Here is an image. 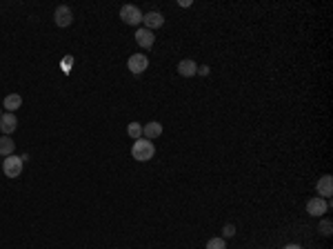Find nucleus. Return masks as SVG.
<instances>
[{
  "instance_id": "nucleus-4",
  "label": "nucleus",
  "mask_w": 333,
  "mask_h": 249,
  "mask_svg": "<svg viewBox=\"0 0 333 249\" xmlns=\"http://www.w3.org/2000/svg\"><path fill=\"white\" fill-rule=\"evenodd\" d=\"M329 207H331V205H329V200L315 196V198H311L309 203H306V213H309V216L320 218V216H324V213L329 211Z\"/></svg>"
},
{
  "instance_id": "nucleus-18",
  "label": "nucleus",
  "mask_w": 333,
  "mask_h": 249,
  "mask_svg": "<svg viewBox=\"0 0 333 249\" xmlns=\"http://www.w3.org/2000/svg\"><path fill=\"white\" fill-rule=\"evenodd\" d=\"M222 236H224V238H233V236H235V227H233V225H224V229H222Z\"/></svg>"
},
{
  "instance_id": "nucleus-17",
  "label": "nucleus",
  "mask_w": 333,
  "mask_h": 249,
  "mask_svg": "<svg viewBox=\"0 0 333 249\" xmlns=\"http://www.w3.org/2000/svg\"><path fill=\"white\" fill-rule=\"evenodd\" d=\"M207 249H226L224 238H211V240L207 243Z\"/></svg>"
},
{
  "instance_id": "nucleus-21",
  "label": "nucleus",
  "mask_w": 333,
  "mask_h": 249,
  "mask_svg": "<svg viewBox=\"0 0 333 249\" xmlns=\"http://www.w3.org/2000/svg\"><path fill=\"white\" fill-rule=\"evenodd\" d=\"M0 116H2V111H0Z\"/></svg>"
},
{
  "instance_id": "nucleus-16",
  "label": "nucleus",
  "mask_w": 333,
  "mask_h": 249,
  "mask_svg": "<svg viewBox=\"0 0 333 249\" xmlns=\"http://www.w3.org/2000/svg\"><path fill=\"white\" fill-rule=\"evenodd\" d=\"M318 231L322 236H331V231H333V225H331V220H320V225H318Z\"/></svg>"
},
{
  "instance_id": "nucleus-8",
  "label": "nucleus",
  "mask_w": 333,
  "mask_h": 249,
  "mask_svg": "<svg viewBox=\"0 0 333 249\" xmlns=\"http://www.w3.org/2000/svg\"><path fill=\"white\" fill-rule=\"evenodd\" d=\"M136 42L140 44L142 49H149V47H153V42H155V36H153V31H151V29H147V27H140V29L136 31Z\"/></svg>"
},
{
  "instance_id": "nucleus-5",
  "label": "nucleus",
  "mask_w": 333,
  "mask_h": 249,
  "mask_svg": "<svg viewBox=\"0 0 333 249\" xmlns=\"http://www.w3.org/2000/svg\"><path fill=\"white\" fill-rule=\"evenodd\" d=\"M127 67H129V71H131V74L140 76L142 71H147V67H149V58H147L145 53H133V56H129Z\"/></svg>"
},
{
  "instance_id": "nucleus-10",
  "label": "nucleus",
  "mask_w": 333,
  "mask_h": 249,
  "mask_svg": "<svg viewBox=\"0 0 333 249\" xmlns=\"http://www.w3.org/2000/svg\"><path fill=\"white\" fill-rule=\"evenodd\" d=\"M315 189H318L320 198H331L333 196V176H322L318 180V185H315Z\"/></svg>"
},
{
  "instance_id": "nucleus-7",
  "label": "nucleus",
  "mask_w": 333,
  "mask_h": 249,
  "mask_svg": "<svg viewBox=\"0 0 333 249\" xmlns=\"http://www.w3.org/2000/svg\"><path fill=\"white\" fill-rule=\"evenodd\" d=\"M142 25L147 27V29H160V27L164 25V16L160 11H149V13H142Z\"/></svg>"
},
{
  "instance_id": "nucleus-20",
  "label": "nucleus",
  "mask_w": 333,
  "mask_h": 249,
  "mask_svg": "<svg viewBox=\"0 0 333 249\" xmlns=\"http://www.w3.org/2000/svg\"><path fill=\"white\" fill-rule=\"evenodd\" d=\"M284 249H302V247H300V245H293L291 243V245H284Z\"/></svg>"
},
{
  "instance_id": "nucleus-11",
  "label": "nucleus",
  "mask_w": 333,
  "mask_h": 249,
  "mask_svg": "<svg viewBox=\"0 0 333 249\" xmlns=\"http://www.w3.org/2000/svg\"><path fill=\"white\" fill-rule=\"evenodd\" d=\"M160 133H162V124H160L158 120H151V123L142 124V138H147V140H153Z\"/></svg>"
},
{
  "instance_id": "nucleus-9",
  "label": "nucleus",
  "mask_w": 333,
  "mask_h": 249,
  "mask_svg": "<svg viewBox=\"0 0 333 249\" xmlns=\"http://www.w3.org/2000/svg\"><path fill=\"white\" fill-rule=\"evenodd\" d=\"M16 127H18V118H16V114H2L0 116V131L4 133V136H9V133H13L16 131Z\"/></svg>"
},
{
  "instance_id": "nucleus-2",
  "label": "nucleus",
  "mask_w": 333,
  "mask_h": 249,
  "mask_svg": "<svg viewBox=\"0 0 333 249\" xmlns=\"http://www.w3.org/2000/svg\"><path fill=\"white\" fill-rule=\"evenodd\" d=\"M22 160L20 156H7V158L2 160V171L7 178H18L22 173Z\"/></svg>"
},
{
  "instance_id": "nucleus-1",
  "label": "nucleus",
  "mask_w": 333,
  "mask_h": 249,
  "mask_svg": "<svg viewBox=\"0 0 333 249\" xmlns=\"http://www.w3.org/2000/svg\"><path fill=\"white\" fill-rule=\"evenodd\" d=\"M155 154V147L151 140H147V138H138L136 142H133L131 147V156L133 160H138V163H147V160H151Z\"/></svg>"
},
{
  "instance_id": "nucleus-13",
  "label": "nucleus",
  "mask_w": 333,
  "mask_h": 249,
  "mask_svg": "<svg viewBox=\"0 0 333 249\" xmlns=\"http://www.w3.org/2000/svg\"><path fill=\"white\" fill-rule=\"evenodd\" d=\"M20 105H22L20 93H9V96L4 98V102H2V107L9 111V114H13L16 109H20Z\"/></svg>"
},
{
  "instance_id": "nucleus-6",
  "label": "nucleus",
  "mask_w": 333,
  "mask_h": 249,
  "mask_svg": "<svg viewBox=\"0 0 333 249\" xmlns=\"http://www.w3.org/2000/svg\"><path fill=\"white\" fill-rule=\"evenodd\" d=\"M53 22H56L58 27H69L71 22H74V11H71L67 4H60V7H56V11H53Z\"/></svg>"
},
{
  "instance_id": "nucleus-14",
  "label": "nucleus",
  "mask_w": 333,
  "mask_h": 249,
  "mask_svg": "<svg viewBox=\"0 0 333 249\" xmlns=\"http://www.w3.org/2000/svg\"><path fill=\"white\" fill-rule=\"evenodd\" d=\"M13 149H16V145H13V140L9 136H0V156H13Z\"/></svg>"
},
{
  "instance_id": "nucleus-3",
  "label": "nucleus",
  "mask_w": 333,
  "mask_h": 249,
  "mask_svg": "<svg viewBox=\"0 0 333 249\" xmlns=\"http://www.w3.org/2000/svg\"><path fill=\"white\" fill-rule=\"evenodd\" d=\"M120 18H122L124 25H140L142 11L136 7V4H124V7L120 9Z\"/></svg>"
},
{
  "instance_id": "nucleus-19",
  "label": "nucleus",
  "mask_w": 333,
  "mask_h": 249,
  "mask_svg": "<svg viewBox=\"0 0 333 249\" xmlns=\"http://www.w3.org/2000/svg\"><path fill=\"white\" fill-rule=\"evenodd\" d=\"M198 74H200V76H207V74H209V67H207V65H200V67H198Z\"/></svg>"
},
{
  "instance_id": "nucleus-15",
  "label": "nucleus",
  "mask_w": 333,
  "mask_h": 249,
  "mask_svg": "<svg viewBox=\"0 0 333 249\" xmlns=\"http://www.w3.org/2000/svg\"><path fill=\"white\" fill-rule=\"evenodd\" d=\"M127 133L133 138V140H138V138H142V124L140 123H129V127H127Z\"/></svg>"
},
{
  "instance_id": "nucleus-12",
  "label": "nucleus",
  "mask_w": 333,
  "mask_h": 249,
  "mask_svg": "<svg viewBox=\"0 0 333 249\" xmlns=\"http://www.w3.org/2000/svg\"><path fill=\"white\" fill-rule=\"evenodd\" d=\"M178 74L185 76V78H191V76L198 74V65H195V60H180L178 62Z\"/></svg>"
}]
</instances>
